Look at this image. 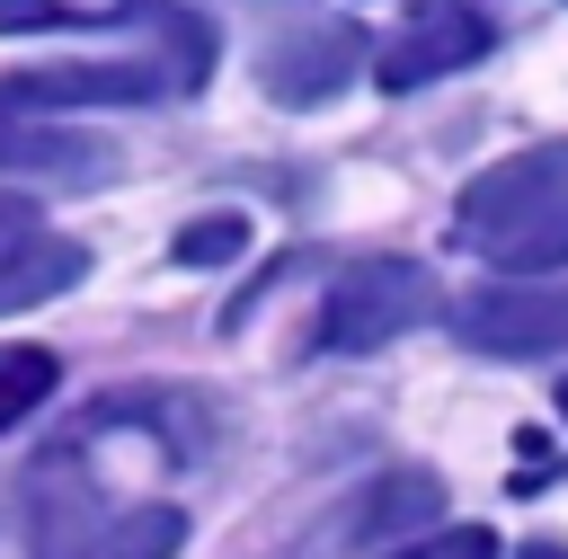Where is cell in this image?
<instances>
[{
	"label": "cell",
	"mask_w": 568,
	"mask_h": 559,
	"mask_svg": "<svg viewBox=\"0 0 568 559\" xmlns=\"http://www.w3.org/2000/svg\"><path fill=\"white\" fill-rule=\"evenodd\" d=\"M462 248H479L506 275H550L568 266V142H524L488 160L462 204H453Z\"/></svg>",
	"instance_id": "cell-1"
},
{
	"label": "cell",
	"mask_w": 568,
	"mask_h": 559,
	"mask_svg": "<svg viewBox=\"0 0 568 559\" xmlns=\"http://www.w3.org/2000/svg\"><path fill=\"white\" fill-rule=\"evenodd\" d=\"M435 311H444L435 266H417V257H355L328 284V302H320V346L328 355H373V346L426 328Z\"/></svg>",
	"instance_id": "cell-2"
},
{
	"label": "cell",
	"mask_w": 568,
	"mask_h": 559,
	"mask_svg": "<svg viewBox=\"0 0 568 559\" xmlns=\"http://www.w3.org/2000/svg\"><path fill=\"white\" fill-rule=\"evenodd\" d=\"M364 62V35L355 18H328L311 0H266V35H257V89L275 106H320L355 80Z\"/></svg>",
	"instance_id": "cell-3"
},
{
	"label": "cell",
	"mask_w": 568,
	"mask_h": 559,
	"mask_svg": "<svg viewBox=\"0 0 568 559\" xmlns=\"http://www.w3.org/2000/svg\"><path fill=\"white\" fill-rule=\"evenodd\" d=\"M142 98H186L169 62H36L0 80V106L18 115H71V106H142Z\"/></svg>",
	"instance_id": "cell-4"
},
{
	"label": "cell",
	"mask_w": 568,
	"mask_h": 559,
	"mask_svg": "<svg viewBox=\"0 0 568 559\" xmlns=\"http://www.w3.org/2000/svg\"><path fill=\"white\" fill-rule=\"evenodd\" d=\"M453 328L479 355H559L568 346V284H479V293H462Z\"/></svg>",
	"instance_id": "cell-5"
},
{
	"label": "cell",
	"mask_w": 568,
	"mask_h": 559,
	"mask_svg": "<svg viewBox=\"0 0 568 559\" xmlns=\"http://www.w3.org/2000/svg\"><path fill=\"white\" fill-rule=\"evenodd\" d=\"M488 44H497V27H488L470 0H426V9H408L399 35L382 44L373 80H382V89H417V80H444V71L479 62Z\"/></svg>",
	"instance_id": "cell-6"
},
{
	"label": "cell",
	"mask_w": 568,
	"mask_h": 559,
	"mask_svg": "<svg viewBox=\"0 0 568 559\" xmlns=\"http://www.w3.org/2000/svg\"><path fill=\"white\" fill-rule=\"evenodd\" d=\"M0 169H36V177H53V186H106V177H115V142L0 106Z\"/></svg>",
	"instance_id": "cell-7"
},
{
	"label": "cell",
	"mask_w": 568,
	"mask_h": 559,
	"mask_svg": "<svg viewBox=\"0 0 568 559\" xmlns=\"http://www.w3.org/2000/svg\"><path fill=\"white\" fill-rule=\"evenodd\" d=\"M178 541H186L178 506H115V515H89L71 532H44L36 559H178Z\"/></svg>",
	"instance_id": "cell-8"
},
{
	"label": "cell",
	"mask_w": 568,
	"mask_h": 559,
	"mask_svg": "<svg viewBox=\"0 0 568 559\" xmlns=\"http://www.w3.org/2000/svg\"><path fill=\"white\" fill-rule=\"evenodd\" d=\"M444 506V488L426 479V470H399V479H382L373 488V506H364V524H355V541H373V532H426V515Z\"/></svg>",
	"instance_id": "cell-9"
},
{
	"label": "cell",
	"mask_w": 568,
	"mask_h": 559,
	"mask_svg": "<svg viewBox=\"0 0 568 559\" xmlns=\"http://www.w3.org/2000/svg\"><path fill=\"white\" fill-rule=\"evenodd\" d=\"M53 373H62V364H53L44 346H0V435H9L27 408L53 399Z\"/></svg>",
	"instance_id": "cell-10"
},
{
	"label": "cell",
	"mask_w": 568,
	"mask_h": 559,
	"mask_svg": "<svg viewBox=\"0 0 568 559\" xmlns=\"http://www.w3.org/2000/svg\"><path fill=\"white\" fill-rule=\"evenodd\" d=\"M240 240H248V222H240V213H204V222H186V231H178V266H231V257H240Z\"/></svg>",
	"instance_id": "cell-11"
},
{
	"label": "cell",
	"mask_w": 568,
	"mask_h": 559,
	"mask_svg": "<svg viewBox=\"0 0 568 559\" xmlns=\"http://www.w3.org/2000/svg\"><path fill=\"white\" fill-rule=\"evenodd\" d=\"M390 559H497V541H488V524H435V532H417Z\"/></svg>",
	"instance_id": "cell-12"
},
{
	"label": "cell",
	"mask_w": 568,
	"mask_h": 559,
	"mask_svg": "<svg viewBox=\"0 0 568 559\" xmlns=\"http://www.w3.org/2000/svg\"><path fill=\"white\" fill-rule=\"evenodd\" d=\"M27 240H44V213H36V195H18V186H0V275L27 257Z\"/></svg>",
	"instance_id": "cell-13"
},
{
	"label": "cell",
	"mask_w": 568,
	"mask_h": 559,
	"mask_svg": "<svg viewBox=\"0 0 568 559\" xmlns=\"http://www.w3.org/2000/svg\"><path fill=\"white\" fill-rule=\"evenodd\" d=\"M71 9L62 0H0V35H36V27H62Z\"/></svg>",
	"instance_id": "cell-14"
},
{
	"label": "cell",
	"mask_w": 568,
	"mask_h": 559,
	"mask_svg": "<svg viewBox=\"0 0 568 559\" xmlns=\"http://www.w3.org/2000/svg\"><path fill=\"white\" fill-rule=\"evenodd\" d=\"M515 559H568V550H559V541H524Z\"/></svg>",
	"instance_id": "cell-15"
},
{
	"label": "cell",
	"mask_w": 568,
	"mask_h": 559,
	"mask_svg": "<svg viewBox=\"0 0 568 559\" xmlns=\"http://www.w3.org/2000/svg\"><path fill=\"white\" fill-rule=\"evenodd\" d=\"M559 417H568V382H559Z\"/></svg>",
	"instance_id": "cell-16"
}]
</instances>
